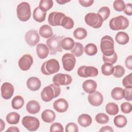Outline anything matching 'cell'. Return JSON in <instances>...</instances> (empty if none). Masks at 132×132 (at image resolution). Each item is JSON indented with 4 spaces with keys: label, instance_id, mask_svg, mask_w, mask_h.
Segmentation results:
<instances>
[{
    "label": "cell",
    "instance_id": "obj_1",
    "mask_svg": "<svg viewBox=\"0 0 132 132\" xmlns=\"http://www.w3.org/2000/svg\"><path fill=\"white\" fill-rule=\"evenodd\" d=\"M60 91L61 89L59 86L54 83L52 84L43 89L41 93V97L43 101L48 102L52 101L54 98L58 97Z\"/></svg>",
    "mask_w": 132,
    "mask_h": 132
},
{
    "label": "cell",
    "instance_id": "obj_2",
    "mask_svg": "<svg viewBox=\"0 0 132 132\" xmlns=\"http://www.w3.org/2000/svg\"><path fill=\"white\" fill-rule=\"evenodd\" d=\"M100 48L103 55L109 56L115 52L114 48V41L110 36H104L101 40Z\"/></svg>",
    "mask_w": 132,
    "mask_h": 132
},
{
    "label": "cell",
    "instance_id": "obj_3",
    "mask_svg": "<svg viewBox=\"0 0 132 132\" xmlns=\"http://www.w3.org/2000/svg\"><path fill=\"white\" fill-rule=\"evenodd\" d=\"M60 64L55 59H51L45 61L42 65L41 71L45 75H50L56 73L59 71Z\"/></svg>",
    "mask_w": 132,
    "mask_h": 132
},
{
    "label": "cell",
    "instance_id": "obj_4",
    "mask_svg": "<svg viewBox=\"0 0 132 132\" xmlns=\"http://www.w3.org/2000/svg\"><path fill=\"white\" fill-rule=\"evenodd\" d=\"M16 13L18 19L21 21H27L31 16L30 5L25 2L20 3L16 8Z\"/></svg>",
    "mask_w": 132,
    "mask_h": 132
},
{
    "label": "cell",
    "instance_id": "obj_5",
    "mask_svg": "<svg viewBox=\"0 0 132 132\" xmlns=\"http://www.w3.org/2000/svg\"><path fill=\"white\" fill-rule=\"evenodd\" d=\"M63 37L54 35L46 40V44L52 55H55L57 52L62 51L61 41Z\"/></svg>",
    "mask_w": 132,
    "mask_h": 132
},
{
    "label": "cell",
    "instance_id": "obj_6",
    "mask_svg": "<svg viewBox=\"0 0 132 132\" xmlns=\"http://www.w3.org/2000/svg\"><path fill=\"white\" fill-rule=\"evenodd\" d=\"M129 25L128 19L123 15L113 18L109 21V27L113 30L125 29Z\"/></svg>",
    "mask_w": 132,
    "mask_h": 132
},
{
    "label": "cell",
    "instance_id": "obj_7",
    "mask_svg": "<svg viewBox=\"0 0 132 132\" xmlns=\"http://www.w3.org/2000/svg\"><path fill=\"white\" fill-rule=\"evenodd\" d=\"M85 21L88 25L94 28L101 27L104 22L102 18L98 14L93 12L87 13L85 16Z\"/></svg>",
    "mask_w": 132,
    "mask_h": 132
},
{
    "label": "cell",
    "instance_id": "obj_8",
    "mask_svg": "<svg viewBox=\"0 0 132 132\" xmlns=\"http://www.w3.org/2000/svg\"><path fill=\"white\" fill-rule=\"evenodd\" d=\"M22 125L27 130L33 131L37 130L40 126L39 120L36 117L25 116L22 120Z\"/></svg>",
    "mask_w": 132,
    "mask_h": 132
},
{
    "label": "cell",
    "instance_id": "obj_9",
    "mask_svg": "<svg viewBox=\"0 0 132 132\" xmlns=\"http://www.w3.org/2000/svg\"><path fill=\"white\" fill-rule=\"evenodd\" d=\"M77 74L81 77H95L98 75V72L97 68L92 66L82 65L77 70Z\"/></svg>",
    "mask_w": 132,
    "mask_h": 132
},
{
    "label": "cell",
    "instance_id": "obj_10",
    "mask_svg": "<svg viewBox=\"0 0 132 132\" xmlns=\"http://www.w3.org/2000/svg\"><path fill=\"white\" fill-rule=\"evenodd\" d=\"M62 63L63 69L67 71H72L75 65L76 59L72 54L66 53L62 57Z\"/></svg>",
    "mask_w": 132,
    "mask_h": 132
},
{
    "label": "cell",
    "instance_id": "obj_11",
    "mask_svg": "<svg viewBox=\"0 0 132 132\" xmlns=\"http://www.w3.org/2000/svg\"><path fill=\"white\" fill-rule=\"evenodd\" d=\"M53 81L58 86L69 85L72 82V78L68 74L58 73L53 77Z\"/></svg>",
    "mask_w": 132,
    "mask_h": 132
},
{
    "label": "cell",
    "instance_id": "obj_12",
    "mask_svg": "<svg viewBox=\"0 0 132 132\" xmlns=\"http://www.w3.org/2000/svg\"><path fill=\"white\" fill-rule=\"evenodd\" d=\"M65 15L60 12H52L48 17V24L53 26H61V24L63 18Z\"/></svg>",
    "mask_w": 132,
    "mask_h": 132
},
{
    "label": "cell",
    "instance_id": "obj_13",
    "mask_svg": "<svg viewBox=\"0 0 132 132\" xmlns=\"http://www.w3.org/2000/svg\"><path fill=\"white\" fill-rule=\"evenodd\" d=\"M33 64V58L29 54H25L21 57L18 61L19 68L22 71L28 70Z\"/></svg>",
    "mask_w": 132,
    "mask_h": 132
},
{
    "label": "cell",
    "instance_id": "obj_14",
    "mask_svg": "<svg viewBox=\"0 0 132 132\" xmlns=\"http://www.w3.org/2000/svg\"><path fill=\"white\" fill-rule=\"evenodd\" d=\"M25 41L27 43L32 46H35L40 41V37L36 30L28 31L25 36Z\"/></svg>",
    "mask_w": 132,
    "mask_h": 132
},
{
    "label": "cell",
    "instance_id": "obj_15",
    "mask_svg": "<svg viewBox=\"0 0 132 132\" xmlns=\"http://www.w3.org/2000/svg\"><path fill=\"white\" fill-rule=\"evenodd\" d=\"M88 100L91 105L99 106L103 103L104 97L101 93L98 91H95L89 94Z\"/></svg>",
    "mask_w": 132,
    "mask_h": 132
},
{
    "label": "cell",
    "instance_id": "obj_16",
    "mask_svg": "<svg viewBox=\"0 0 132 132\" xmlns=\"http://www.w3.org/2000/svg\"><path fill=\"white\" fill-rule=\"evenodd\" d=\"M1 95L5 100L10 99L13 94L14 87L10 82H6L1 87Z\"/></svg>",
    "mask_w": 132,
    "mask_h": 132
},
{
    "label": "cell",
    "instance_id": "obj_17",
    "mask_svg": "<svg viewBox=\"0 0 132 132\" xmlns=\"http://www.w3.org/2000/svg\"><path fill=\"white\" fill-rule=\"evenodd\" d=\"M53 108L58 112L63 113L68 109L69 104L65 99L60 98L54 102Z\"/></svg>",
    "mask_w": 132,
    "mask_h": 132
},
{
    "label": "cell",
    "instance_id": "obj_18",
    "mask_svg": "<svg viewBox=\"0 0 132 132\" xmlns=\"http://www.w3.org/2000/svg\"><path fill=\"white\" fill-rule=\"evenodd\" d=\"M27 88L31 91H35L38 90L41 86L40 80L36 77H31L26 81Z\"/></svg>",
    "mask_w": 132,
    "mask_h": 132
},
{
    "label": "cell",
    "instance_id": "obj_19",
    "mask_svg": "<svg viewBox=\"0 0 132 132\" xmlns=\"http://www.w3.org/2000/svg\"><path fill=\"white\" fill-rule=\"evenodd\" d=\"M50 52V50L47 45L43 43L38 44L36 46V53L39 58L43 59L46 58Z\"/></svg>",
    "mask_w": 132,
    "mask_h": 132
},
{
    "label": "cell",
    "instance_id": "obj_20",
    "mask_svg": "<svg viewBox=\"0 0 132 132\" xmlns=\"http://www.w3.org/2000/svg\"><path fill=\"white\" fill-rule=\"evenodd\" d=\"M82 87L85 92L90 94L95 91L97 88V84L94 80L88 79L83 82Z\"/></svg>",
    "mask_w": 132,
    "mask_h": 132
},
{
    "label": "cell",
    "instance_id": "obj_21",
    "mask_svg": "<svg viewBox=\"0 0 132 132\" xmlns=\"http://www.w3.org/2000/svg\"><path fill=\"white\" fill-rule=\"evenodd\" d=\"M26 110L30 114H36L40 111V105L39 103L35 100L29 101L26 104Z\"/></svg>",
    "mask_w": 132,
    "mask_h": 132
},
{
    "label": "cell",
    "instance_id": "obj_22",
    "mask_svg": "<svg viewBox=\"0 0 132 132\" xmlns=\"http://www.w3.org/2000/svg\"><path fill=\"white\" fill-rule=\"evenodd\" d=\"M55 118V113L51 109H46L44 110L41 114L42 120L46 123H52L53 122H54Z\"/></svg>",
    "mask_w": 132,
    "mask_h": 132
},
{
    "label": "cell",
    "instance_id": "obj_23",
    "mask_svg": "<svg viewBox=\"0 0 132 132\" xmlns=\"http://www.w3.org/2000/svg\"><path fill=\"white\" fill-rule=\"evenodd\" d=\"M77 122L81 126L84 127H87L91 124L92 120V118L90 115L84 113L80 114L78 117Z\"/></svg>",
    "mask_w": 132,
    "mask_h": 132
},
{
    "label": "cell",
    "instance_id": "obj_24",
    "mask_svg": "<svg viewBox=\"0 0 132 132\" xmlns=\"http://www.w3.org/2000/svg\"><path fill=\"white\" fill-rule=\"evenodd\" d=\"M46 15V12L42 11L39 7H36L33 11V18L34 19L39 23L43 22Z\"/></svg>",
    "mask_w": 132,
    "mask_h": 132
},
{
    "label": "cell",
    "instance_id": "obj_25",
    "mask_svg": "<svg viewBox=\"0 0 132 132\" xmlns=\"http://www.w3.org/2000/svg\"><path fill=\"white\" fill-rule=\"evenodd\" d=\"M115 40L118 44L121 45H125L128 42L129 37L126 32L124 31H120L116 34Z\"/></svg>",
    "mask_w": 132,
    "mask_h": 132
},
{
    "label": "cell",
    "instance_id": "obj_26",
    "mask_svg": "<svg viewBox=\"0 0 132 132\" xmlns=\"http://www.w3.org/2000/svg\"><path fill=\"white\" fill-rule=\"evenodd\" d=\"M39 33V35L44 38H50L53 36V30L48 25H43L40 27Z\"/></svg>",
    "mask_w": 132,
    "mask_h": 132
},
{
    "label": "cell",
    "instance_id": "obj_27",
    "mask_svg": "<svg viewBox=\"0 0 132 132\" xmlns=\"http://www.w3.org/2000/svg\"><path fill=\"white\" fill-rule=\"evenodd\" d=\"M111 97L115 100L119 101L124 98L125 91L122 88L116 87L114 88L111 92Z\"/></svg>",
    "mask_w": 132,
    "mask_h": 132
},
{
    "label": "cell",
    "instance_id": "obj_28",
    "mask_svg": "<svg viewBox=\"0 0 132 132\" xmlns=\"http://www.w3.org/2000/svg\"><path fill=\"white\" fill-rule=\"evenodd\" d=\"M20 114L15 112H11L9 113L6 118L7 122L9 124H16L20 120Z\"/></svg>",
    "mask_w": 132,
    "mask_h": 132
},
{
    "label": "cell",
    "instance_id": "obj_29",
    "mask_svg": "<svg viewBox=\"0 0 132 132\" xmlns=\"http://www.w3.org/2000/svg\"><path fill=\"white\" fill-rule=\"evenodd\" d=\"M75 44L74 40L70 37L63 38L61 41V47L64 50H71Z\"/></svg>",
    "mask_w": 132,
    "mask_h": 132
},
{
    "label": "cell",
    "instance_id": "obj_30",
    "mask_svg": "<svg viewBox=\"0 0 132 132\" xmlns=\"http://www.w3.org/2000/svg\"><path fill=\"white\" fill-rule=\"evenodd\" d=\"M126 118L123 115H118L116 116L113 119V123L115 126L119 128H123L127 124Z\"/></svg>",
    "mask_w": 132,
    "mask_h": 132
},
{
    "label": "cell",
    "instance_id": "obj_31",
    "mask_svg": "<svg viewBox=\"0 0 132 132\" xmlns=\"http://www.w3.org/2000/svg\"><path fill=\"white\" fill-rule=\"evenodd\" d=\"M24 104V100L20 95L15 96L11 101V106L14 109L21 108Z\"/></svg>",
    "mask_w": 132,
    "mask_h": 132
},
{
    "label": "cell",
    "instance_id": "obj_32",
    "mask_svg": "<svg viewBox=\"0 0 132 132\" xmlns=\"http://www.w3.org/2000/svg\"><path fill=\"white\" fill-rule=\"evenodd\" d=\"M106 112L111 116H115L119 112V107L117 104L111 102L108 103L105 107Z\"/></svg>",
    "mask_w": 132,
    "mask_h": 132
},
{
    "label": "cell",
    "instance_id": "obj_33",
    "mask_svg": "<svg viewBox=\"0 0 132 132\" xmlns=\"http://www.w3.org/2000/svg\"><path fill=\"white\" fill-rule=\"evenodd\" d=\"M84 46L82 44L79 42L75 43L74 47L71 50V52L76 57H80L84 53Z\"/></svg>",
    "mask_w": 132,
    "mask_h": 132
},
{
    "label": "cell",
    "instance_id": "obj_34",
    "mask_svg": "<svg viewBox=\"0 0 132 132\" xmlns=\"http://www.w3.org/2000/svg\"><path fill=\"white\" fill-rule=\"evenodd\" d=\"M114 71L113 65L109 63H105L101 67L102 73L105 76H109L113 74Z\"/></svg>",
    "mask_w": 132,
    "mask_h": 132
},
{
    "label": "cell",
    "instance_id": "obj_35",
    "mask_svg": "<svg viewBox=\"0 0 132 132\" xmlns=\"http://www.w3.org/2000/svg\"><path fill=\"white\" fill-rule=\"evenodd\" d=\"M87 36V30L81 27L77 28L73 32V36L77 39L82 40L85 39Z\"/></svg>",
    "mask_w": 132,
    "mask_h": 132
},
{
    "label": "cell",
    "instance_id": "obj_36",
    "mask_svg": "<svg viewBox=\"0 0 132 132\" xmlns=\"http://www.w3.org/2000/svg\"><path fill=\"white\" fill-rule=\"evenodd\" d=\"M84 51L87 55L89 56H93L97 53V48L95 44L89 43L85 46Z\"/></svg>",
    "mask_w": 132,
    "mask_h": 132
},
{
    "label": "cell",
    "instance_id": "obj_37",
    "mask_svg": "<svg viewBox=\"0 0 132 132\" xmlns=\"http://www.w3.org/2000/svg\"><path fill=\"white\" fill-rule=\"evenodd\" d=\"M53 6L52 0H41L40 1L39 7L44 12H46L50 10Z\"/></svg>",
    "mask_w": 132,
    "mask_h": 132
},
{
    "label": "cell",
    "instance_id": "obj_38",
    "mask_svg": "<svg viewBox=\"0 0 132 132\" xmlns=\"http://www.w3.org/2000/svg\"><path fill=\"white\" fill-rule=\"evenodd\" d=\"M61 26L67 29H72L74 26V21L72 18L65 16L62 19Z\"/></svg>",
    "mask_w": 132,
    "mask_h": 132
},
{
    "label": "cell",
    "instance_id": "obj_39",
    "mask_svg": "<svg viewBox=\"0 0 132 132\" xmlns=\"http://www.w3.org/2000/svg\"><path fill=\"white\" fill-rule=\"evenodd\" d=\"M110 13V10L109 7L107 6H103L101 7L98 11L97 14H98L103 19V21L107 20Z\"/></svg>",
    "mask_w": 132,
    "mask_h": 132
},
{
    "label": "cell",
    "instance_id": "obj_40",
    "mask_svg": "<svg viewBox=\"0 0 132 132\" xmlns=\"http://www.w3.org/2000/svg\"><path fill=\"white\" fill-rule=\"evenodd\" d=\"M125 71L123 67L121 65H117L114 67L113 75L116 78H120L125 74Z\"/></svg>",
    "mask_w": 132,
    "mask_h": 132
},
{
    "label": "cell",
    "instance_id": "obj_41",
    "mask_svg": "<svg viewBox=\"0 0 132 132\" xmlns=\"http://www.w3.org/2000/svg\"><path fill=\"white\" fill-rule=\"evenodd\" d=\"M96 121L101 124H106L109 121V117L107 115L104 113H97L95 117Z\"/></svg>",
    "mask_w": 132,
    "mask_h": 132
},
{
    "label": "cell",
    "instance_id": "obj_42",
    "mask_svg": "<svg viewBox=\"0 0 132 132\" xmlns=\"http://www.w3.org/2000/svg\"><path fill=\"white\" fill-rule=\"evenodd\" d=\"M103 60L105 63H109L112 64L115 63L118 59V56L116 52H114L112 55L109 56H106L103 55Z\"/></svg>",
    "mask_w": 132,
    "mask_h": 132
},
{
    "label": "cell",
    "instance_id": "obj_43",
    "mask_svg": "<svg viewBox=\"0 0 132 132\" xmlns=\"http://www.w3.org/2000/svg\"><path fill=\"white\" fill-rule=\"evenodd\" d=\"M125 3L122 0H116L114 1L113 7L114 9L118 12H121L124 10L125 8Z\"/></svg>",
    "mask_w": 132,
    "mask_h": 132
},
{
    "label": "cell",
    "instance_id": "obj_44",
    "mask_svg": "<svg viewBox=\"0 0 132 132\" xmlns=\"http://www.w3.org/2000/svg\"><path fill=\"white\" fill-rule=\"evenodd\" d=\"M132 73L126 76L122 80V84L126 88H132Z\"/></svg>",
    "mask_w": 132,
    "mask_h": 132
},
{
    "label": "cell",
    "instance_id": "obj_45",
    "mask_svg": "<svg viewBox=\"0 0 132 132\" xmlns=\"http://www.w3.org/2000/svg\"><path fill=\"white\" fill-rule=\"evenodd\" d=\"M50 131L51 132H53V131H62L63 132L64 131L63 129V127L60 124V123L58 122H55L53 123L50 127Z\"/></svg>",
    "mask_w": 132,
    "mask_h": 132
},
{
    "label": "cell",
    "instance_id": "obj_46",
    "mask_svg": "<svg viewBox=\"0 0 132 132\" xmlns=\"http://www.w3.org/2000/svg\"><path fill=\"white\" fill-rule=\"evenodd\" d=\"M121 111L124 113H129L132 110V105L130 103L124 102L121 105Z\"/></svg>",
    "mask_w": 132,
    "mask_h": 132
},
{
    "label": "cell",
    "instance_id": "obj_47",
    "mask_svg": "<svg viewBox=\"0 0 132 132\" xmlns=\"http://www.w3.org/2000/svg\"><path fill=\"white\" fill-rule=\"evenodd\" d=\"M66 132H77L78 131L77 125L73 122L69 123L65 126Z\"/></svg>",
    "mask_w": 132,
    "mask_h": 132
},
{
    "label": "cell",
    "instance_id": "obj_48",
    "mask_svg": "<svg viewBox=\"0 0 132 132\" xmlns=\"http://www.w3.org/2000/svg\"><path fill=\"white\" fill-rule=\"evenodd\" d=\"M131 90L132 88H125V95L124 98L127 101H131Z\"/></svg>",
    "mask_w": 132,
    "mask_h": 132
},
{
    "label": "cell",
    "instance_id": "obj_49",
    "mask_svg": "<svg viewBox=\"0 0 132 132\" xmlns=\"http://www.w3.org/2000/svg\"><path fill=\"white\" fill-rule=\"evenodd\" d=\"M78 2L81 6L85 7H88L91 6L93 4V3H94V1L93 0H79Z\"/></svg>",
    "mask_w": 132,
    "mask_h": 132
},
{
    "label": "cell",
    "instance_id": "obj_50",
    "mask_svg": "<svg viewBox=\"0 0 132 132\" xmlns=\"http://www.w3.org/2000/svg\"><path fill=\"white\" fill-rule=\"evenodd\" d=\"M123 11L126 14L129 16L131 15H132V4L131 3L126 4L125 6V8Z\"/></svg>",
    "mask_w": 132,
    "mask_h": 132
},
{
    "label": "cell",
    "instance_id": "obj_51",
    "mask_svg": "<svg viewBox=\"0 0 132 132\" xmlns=\"http://www.w3.org/2000/svg\"><path fill=\"white\" fill-rule=\"evenodd\" d=\"M125 65L127 68L129 70H132V56L129 55L125 59Z\"/></svg>",
    "mask_w": 132,
    "mask_h": 132
},
{
    "label": "cell",
    "instance_id": "obj_52",
    "mask_svg": "<svg viewBox=\"0 0 132 132\" xmlns=\"http://www.w3.org/2000/svg\"><path fill=\"white\" fill-rule=\"evenodd\" d=\"M100 132H103V131H109V132H113V129L112 128L109 126H105L102 127L99 130Z\"/></svg>",
    "mask_w": 132,
    "mask_h": 132
},
{
    "label": "cell",
    "instance_id": "obj_53",
    "mask_svg": "<svg viewBox=\"0 0 132 132\" xmlns=\"http://www.w3.org/2000/svg\"><path fill=\"white\" fill-rule=\"evenodd\" d=\"M6 131H15V132H19L20 130L17 127L15 126H11Z\"/></svg>",
    "mask_w": 132,
    "mask_h": 132
},
{
    "label": "cell",
    "instance_id": "obj_54",
    "mask_svg": "<svg viewBox=\"0 0 132 132\" xmlns=\"http://www.w3.org/2000/svg\"><path fill=\"white\" fill-rule=\"evenodd\" d=\"M71 1H65V0H56V2L60 5H63L65 3H68Z\"/></svg>",
    "mask_w": 132,
    "mask_h": 132
},
{
    "label": "cell",
    "instance_id": "obj_55",
    "mask_svg": "<svg viewBox=\"0 0 132 132\" xmlns=\"http://www.w3.org/2000/svg\"><path fill=\"white\" fill-rule=\"evenodd\" d=\"M0 120H1V129H0V131H2L5 128V124L4 122L3 121L2 119H1Z\"/></svg>",
    "mask_w": 132,
    "mask_h": 132
}]
</instances>
